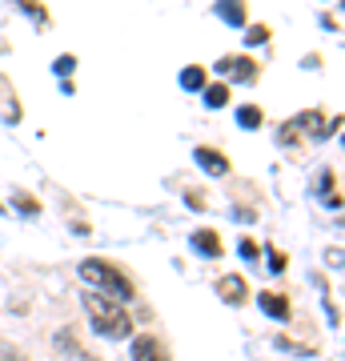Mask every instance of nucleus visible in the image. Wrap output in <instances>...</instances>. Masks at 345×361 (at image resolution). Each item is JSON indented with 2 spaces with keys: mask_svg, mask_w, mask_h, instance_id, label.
Returning a JSON list of instances; mask_svg holds the SVG:
<instances>
[{
  "mask_svg": "<svg viewBox=\"0 0 345 361\" xmlns=\"http://www.w3.org/2000/svg\"><path fill=\"white\" fill-rule=\"evenodd\" d=\"M20 8H25V13L32 16V20H40V25H44V20H49V13H44V8H40V4H32V0H20Z\"/></svg>",
  "mask_w": 345,
  "mask_h": 361,
  "instance_id": "nucleus-17",
  "label": "nucleus"
},
{
  "mask_svg": "<svg viewBox=\"0 0 345 361\" xmlns=\"http://www.w3.org/2000/svg\"><path fill=\"white\" fill-rule=\"evenodd\" d=\"M77 273H80V281H89V285H97V289H104L113 301H128V297H133V281H128L121 269H113L109 261H101V257H85Z\"/></svg>",
  "mask_w": 345,
  "mask_h": 361,
  "instance_id": "nucleus-2",
  "label": "nucleus"
},
{
  "mask_svg": "<svg viewBox=\"0 0 345 361\" xmlns=\"http://www.w3.org/2000/svg\"><path fill=\"white\" fill-rule=\"evenodd\" d=\"M257 301H261V310H265L269 317H277V322H289V297H285V293H261Z\"/></svg>",
  "mask_w": 345,
  "mask_h": 361,
  "instance_id": "nucleus-9",
  "label": "nucleus"
},
{
  "mask_svg": "<svg viewBox=\"0 0 345 361\" xmlns=\"http://www.w3.org/2000/svg\"><path fill=\"white\" fill-rule=\"evenodd\" d=\"M0 361H28L20 349H0Z\"/></svg>",
  "mask_w": 345,
  "mask_h": 361,
  "instance_id": "nucleus-21",
  "label": "nucleus"
},
{
  "mask_svg": "<svg viewBox=\"0 0 345 361\" xmlns=\"http://www.w3.org/2000/svg\"><path fill=\"white\" fill-rule=\"evenodd\" d=\"M237 125H241V129H257V125H261V109L245 104L241 113H237Z\"/></svg>",
  "mask_w": 345,
  "mask_h": 361,
  "instance_id": "nucleus-15",
  "label": "nucleus"
},
{
  "mask_svg": "<svg viewBox=\"0 0 345 361\" xmlns=\"http://www.w3.org/2000/svg\"><path fill=\"white\" fill-rule=\"evenodd\" d=\"M197 165H201L205 173H213V177H225V173H229V161H225L217 149H197Z\"/></svg>",
  "mask_w": 345,
  "mask_h": 361,
  "instance_id": "nucleus-8",
  "label": "nucleus"
},
{
  "mask_svg": "<svg viewBox=\"0 0 345 361\" xmlns=\"http://www.w3.org/2000/svg\"><path fill=\"white\" fill-rule=\"evenodd\" d=\"M217 293H221V301H229V305H241L249 289H245V277H237V273H233V277H221V281H217Z\"/></svg>",
  "mask_w": 345,
  "mask_h": 361,
  "instance_id": "nucleus-7",
  "label": "nucleus"
},
{
  "mask_svg": "<svg viewBox=\"0 0 345 361\" xmlns=\"http://www.w3.org/2000/svg\"><path fill=\"white\" fill-rule=\"evenodd\" d=\"M181 89H185V92L205 89V68H197V65H189V68H185V73H181Z\"/></svg>",
  "mask_w": 345,
  "mask_h": 361,
  "instance_id": "nucleus-12",
  "label": "nucleus"
},
{
  "mask_svg": "<svg viewBox=\"0 0 345 361\" xmlns=\"http://www.w3.org/2000/svg\"><path fill=\"white\" fill-rule=\"evenodd\" d=\"M133 357L137 361H169V353L157 337H137V341H133Z\"/></svg>",
  "mask_w": 345,
  "mask_h": 361,
  "instance_id": "nucleus-6",
  "label": "nucleus"
},
{
  "mask_svg": "<svg viewBox=\"0 0 345 361\" xmlns=\"http://www.w3.org/2000/svg\"><path fill=\"white\" fill-rule=\"evenodd\" d=\"M321 193H325V205H329V209H341V185H337V177H333V173H325V177H321Z\"/></svg>",
  "mask_w": 345,
  "mask_h": 361,
  "instance_id": "nucleus-11",
  "label": "nucleus"
},
{
  "mask_svg": "<svg viewBox=\"0 0 345 361\" xmlns=\"http://www.w3.org/2000/svg\"><path fill=\"white\" fill-rule=\"evenodd\" d=\"M193 245L201 249V253H209V257H221V237L213 229H201V233H193Z\"/></svg>",
  "mask_w": 345,
  "mask_h": 361,
  "instance_id": "nucleus-10",
  "label": "nucleus"
},
{
  "mask_svg": "<svg viewBox=\"0 0 345 361\" xmlns=\"http://www.w3.org/2000/svg\"><path fill=\"white\" fill-rule=\"evenodd\" d=\"M56 361H97L73 334H56Z\"/></svg>",
  "mask_w": 345,
  "mask_h": 361,
  "instance_id": "nucleus-4",
  "label": "nucleus"
},
{
  "mask_svg": "<svg viewBox=\"0 0 345 361\" xmlns=\"http://www.w3.org/2000/svg\"><path fill=\"white\" fill-rule=\"evenodd\" d=\"M225 101H229V89H225V85H209V89H205V104H209V109H221Z\"/></svg>",
  "mask_w": 345,
  "mask_h": 361,
  "instance_id": "nucleus-14",
  "label": "nucleus"
},
{
  "mask_svg": "<svg viewBox=\"0 0 345 361\" xmlns=\"http://www.w3.org/2000/svg\"><path fill=\"white\" fill-rule=\"evenodd\" d=\"M217 16L225 20V25H245V8H241V4H229V0L217 4Z\"/></svg>",
  "mask_w": 345,
  "mask_h": 361,
  "instance_id": "nucleus-13",
  "label": "nucleus"
},
{
  "mask_svg": "<svg viewBox=\"0 0 345 361\" xmlns=\"http://www.w3.org/2000/svg\"><path fill=\"white\" fill-rule=\"evenodd\" d=\"M0 213H4V205H0Z\"/></svg>",
  "mask_w": 345,
  "mask_h": 361,
  "instance_id": "nucleus-24",
  "label": "nucleus"
},
{
  "mask_svg": "<svg viewBox=\"0 0 345 361\" xmlns=\"http://www.w3.org/2000/svg\"><path fill=\"white\" fill-rule=\"evenodd\" d=\"M245 40H249V44H265V40H269V28H265V25H253Z\"/></svg>",
  "mask_w": 345,
  "mask_h": 361,
  "instance_id": "nucleus-18",
  "label": "nucleus"
},
{
  "mask_svg": "<svg viewBox=\"0 0 345 361\" xmlns=\"http://www.w3.org/2000/svg\"><path fill=\"white\" fill-rule=\"evenodd\" d=\"M73 68H77V61H73V56H61V61L52 65V73H56V77H68Z\"/></svg>",
  "mask_w": 345,
  "mask_h": 361,
  "instance_id": "nucleus-19",
  "label": "nucleus"
},
{
  "mask_svg": "<svg viewBox=\"0 0 345 361\" xmlns=\"http://www.w3.org/2000/svg\"><path fill=\"white\" fill-rule=\"evenodd\" d=\"M241 257H257V245H253V241H241Z\"/></svg>",
  "mask_w": 345,
  "mask_h": 361,
  "instance_id": "nucleus-22",
  "label": "nucleus"
},
{
  "mask_svg": "<svg viewBox=\"0 0 345 361\" xmlns=\"http://www.w3.org/2000/svg\"><path fill=\"white\" fill-rule=\"evenodd\" d=\"M85 313H89L92 329H97L101 337H113V341H121V337L133 334V317H128L125 305H121V301H113V297L85 293Z\"/></svg>",
  "mask_w": 345,
  "mask_h": 361,
  "instance_id": "nucleus-1",
  "label": "nucleus"
},
{
  "mask_svg": "<svg viewBox=\"0 0 345 361\" xmlns=\"http://www.w3.org/2000/svg\"><path fill=\"white\" fill-rule=\"evenodd\" d=\"M221 73H229L233 80H241V85H253L257 80V65L249 61V56H233V61H221Z\"/></svg>",
  "mask_w": 345,
  "mask_h": 361,
  "instance_id": "nucleus-5",
  "label": "nucleus"
},
{
  "mask_svg": "<svg viewBox=\"0 0 345 361\" xmlns=\"http://www.w3.org/2000/svg\"><path fill=\"white\" fill-rule=\"evenodd\" d=\"M265 253H269V269H273V273H285V253H282V249L269 245Z\"/></svg>",
  "mask_w": 345,
  "mask_h": 361,
  "instance_id": "nucleus-16",
  "label": "nucleus"
},
{
  "mask_svg": "<svg viewBox=\"0 0 345 361\" xmlns=\"http://www.w3.org/2000/svg\"><path fill=\"white\" fill-rule=\"evenodd\" d=\"M16 209H20V213H37L40 205H37V201H28V197L20 193V197H16Z\"/></svg>",
  "mask_w": 345,
  "mask_h": 361,
  "instance_id": "nucleus-20",
  "label": "nucleus"
},
{
  "mask_svg": "<svg viewBox=\"0 0 345 361\" xmlns=\"http://www.w3.org/2000/svg\"><path fill=\"white\" fill-rule=\"evenodd\" d=\"M289 129H293V133H309V137H317V141H325V137H329V125H325V116H321L317 109H309V113L293 116V121H289Z\"/></svg>",
  "mask_w": 345,
  "mask_h": 361,
  "instance_id": "nucleus-3",
  "label": "nucleus"
},
{
  "mask_svg": "<svg viewBox=\"0 0 345 361\" xmlns=\"http://www.w3.org/2000/svg\"><path fill=\"white\" fill-rule=\"evenodd\" d=\"M189 209H205V197L201 193H189Z\"/></svg>",
  "mask_w": 345,
  "mask_h": 361,
  "instance_id": "nucleus-23",
  "label": "nucleus"
}]
</instances>
